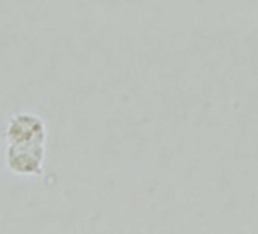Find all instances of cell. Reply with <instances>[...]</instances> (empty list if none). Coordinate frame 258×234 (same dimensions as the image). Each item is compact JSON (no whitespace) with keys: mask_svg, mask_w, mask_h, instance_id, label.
Here are the masks:
<instances>
[{"mask_svg":"<svg viewBox=\"0 0 258 234\" xmlns=\"http://www.w3.org/2000/svg\"><path fill=\"white\" fill-rule=\"evenodd\" d=\"M7 138L11 143H26L33 140H45V126L40 117L24 114L16 115L9 124Z\"/></svg>","mask_w":258,"mask_h":234,"instance_id":"2","label":"cell"},{"mask_svg":"<svg viewBox=\"0 0 258 234\" xmlns=\"http://www.w3.org/2000/svg\"><path fill=\"white\" fill-rule=\"evenodd\" d=\"M43 141L33 140L26 143H11L7 150V164L18 174H36L40 172L43 162Z\"/></svg>","mask_w":258,"mask_h":234,"instance_id":"1","label":"cell"}]
</instances>
